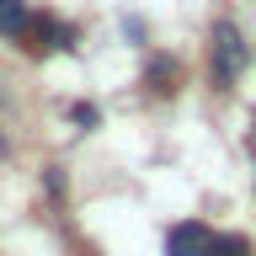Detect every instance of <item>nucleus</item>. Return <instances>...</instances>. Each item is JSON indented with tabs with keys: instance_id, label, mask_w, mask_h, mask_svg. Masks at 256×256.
I'll return each instance as SVG.
<instances>
[{
	"instance_id": "f257e3e1",
	"label": "nucleus",
	"mask_w": 256,
	"mask_h": 256,
	"mask_svg": "<svg viewBox=\"0 0 256 256\" xmlns=\"http://www.w3.org/2000/svg\"><path fill=\"white\" fill-rule=\"evenodd\" d=\"M246 59H251V54H246V43H240V32L230 27V22H219V27H214V64H219V75L235 80L240 70H246Z\"/></svg>"
},
{
	"instance_id": "f03ea898",
	"label": "nucleus",
	"mask_w": 256,
	"mask_h": 256,
	"mask_svg": "<svg viewBox=\"0 0 256 256\" xmlns=\"http://www.w3.org/2000/svg\"><path fill=\"white\" fill-rule=\"evenodd\" d=\"M208 246H214V235H208L198 219L176 224L171 235H166V256H208Z\"/></svg>"
},
{
	"instance_id": "7ed1b4c3",
	"label": "nucleus",
	"mask_w": 256,
	"mask_h": 256,
	"mask_svg": "<svg viewBox=\"0 0 256 256\" xmlns=\"http://www.w3.org/2000/svg\"><path fill=\"white\" fill-rule=\"evenodd\" d=\"M27 38H32V54H48V48H70V27L59 22H27Z\"/></svg>"
},
{
	"instance_id": "20e7f679",
	"label": "nucleus",
	"mask_w": 256,
	"mask_h": 256,
	"mask_svg": "<svg viewBox=\"0 0 256 256\" xmlns=\"http://www.w3.org/2000/svg\"><path fill=\"white\" fill-rule=\"evenodd\" d=\"M27 32V6L22 0H0V38H22Z\"/></svg>"
},
{
	"instance_id": "39448f33",
	"label": "nucleus",
	"mask_w": 256,
	"mask_h": 256,
	"mask_svg": "<svg viewBox=\"0 0 256 256\" xmlns=\"http://www.w3.org/2000/svg\"><path fill=\"white\" fill-rule=\"evenodd\" d=\"M208 256H256V251H251V240H246V235H214Z\"/></svg>"
},
{
	"instance_id": "423d86ee",
	"label": "nucleus",
	"mask_w": 256,
	"mask_h": 256,
	"mask_svg": "<svg viewBox=\"0 0 256 256\" xmlns=\"http://www.w3.org/2000/svg\"><path fill=\"white\" fill-rule=\"evenodd\" d=\"M166 80H176V64L171 59H155V64H150V86H155V91H171Z\"/></svg>"
},
{
	"instance_id": "0eeeda50",
	"label": "nucleus",
	"mask_w": 256,
	"mask_h": 256,
	"mask_svg": "<svg viewBox=\"0 0 256 256\" xmlns=\"http://www.w3.org/2000/svg\"><path fill=\"white\" fill-rule=\"evenodd\" d=\"M75 123H80V128H96V123H102V112H96V107H86V102H80V107H75Z\"/></svg>"
}]
</instances>
